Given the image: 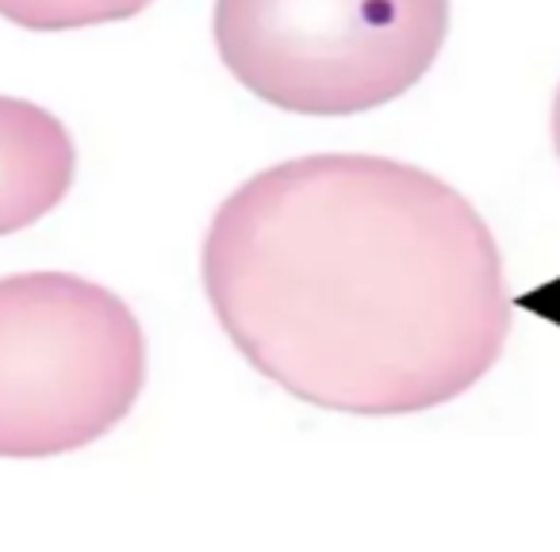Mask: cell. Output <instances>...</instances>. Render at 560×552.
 Returning a JSON list of instances; mask_svg holds the SVG:
<instances>
[{
	"mask_svg": "<svg viewBox=\"0 0 560 552\" xmlns=\"http://www.w3.org/2000/svg\"><path fill=\"white\" fill-rule=\"evenodd\" d=\"M203 289L265 380L346 414L450 403L511 334L480 211L434 173L373 154L249 177L208 226Z\"/></svg>",
	"mask_w": 560,
	"mask_h": 552,
	"instance_id": "6da1fadb",
	"label": "cell"
},
{
	"mask_svg": "<svg viewBox=\"0 0 560 552\" xmlns=\"http://www.w3.org/2000/svg\"><path fill=\"white\" fill-rule=\"evenodd\" d=\"M147 384L135 312L70 272L0 281V457L85 449L131 414Z\"/></svg>",
	"mask_w": 560,
	"mask_h": 552,
	"instance_id": "7a4b0ae2",
	"label": "cell"
},
{
	"mask_svg": "<svg viewBox=\"0 0 560 552\" xmlns=\"http://www.w3.org/2000/svg\"><path fill=\"white\" fill-rule=\"evenodd\" d=\"M450 32V0H215L223 66L272 108L353 116L415 89Z\"/></svg>",
	"mask_w": 560,
	"mask_h": 552,
	"instance_id": "3957f363",
	"label": "cell"
},
{
	"mask_svg": "<svg viewBox=\"0 0 560 552\" xmlns=\"http://www.w3.org/2000/svg\"><path fill=\"white\" fill-rule=\"evenodd\" d=\"M73 139L47 108L0 96V234L39 223L73 185Z\"/></svg>",
	"mask_w": 560,
	"mask_h": 552,
	"instance_id": "277c9868",
	"label": "cell"
},
{
	"mask_svg": "<svg viewBox=\"0 0 560 552\" xmlns=\"http://www.w3.org/2000/svg\"><path fill=\"white\" fill-rule=\"evenodd\" d=\"M154 0H0V16L27 32H78V27L131 20Z\"/></svg>",
	"mask_w": 560,
	"mask_h": 552,
	"instance_id": "5b68a950",
	"label": "cell"
},
{
	"mask_svg": "<svg viewBox=\"0 0 560 552\" xmlns=\"http://www.w3.org/2000/svg\"><path fill=\"white\" fill-rule=\"evenodd\" d=\"M552 142H557V154H560V89H557V104H552Z\"/></svg>",
	"mask_w": 560,
	"mask_h": 552,
	"instance_id": "8992f818",
	"label": "cell"
}]
</instances>
